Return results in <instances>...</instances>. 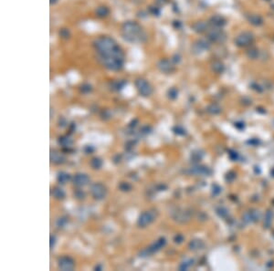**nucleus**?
Segmentation results:
<instances>
[{"instance_id": "obj_29", "label": "nucleus", "mask_w": 274, "mask_h": 271, "mask_svg": "<svg viewBox=\"0 0 274 271\" xmlns=\"http://www.w3.org/2000/svg\"><path fill=\"white\" fill-rule=\"evenodd\" d=\"M199 244H200V241H197V240H195V241H192L191 243H190V247H191V249H197V248H199Z\"/></svg>"}, {"instance_id": "obj_9", "label": "nucleus", "mask_w": 274, "mask_h": 271, "mask_svg": "<svg viewBox=\"0 0 274 271\" xmlns=\"http://www.w3.org/2000/svg\"><path fill=\"white\" fill-rule=\"evenodd\" d=\"M165 244V240L164 238L159 239L158 241H156V243L153 244V245H150L149 247H147L145 250L142 251L141 253H140V256H147L148 255H151V254L154 253V252L158 251L162 247H164Z\"/></svg>"}, {"instance_id": "obj_32", "label": "nucleus", "mask_w": 274, "mask_h": 271, "mask_svg": "<svg viewBox=\"0 0 274 271\" xmlns=\"http://www.w3.org/2000/svg\"><path fill=\"white\" fill-rule=\"evenodd\" d=\"M93 150H94V149H93V147L91 146V145H88V146H86V147L84 148V151H85L86 153H92Z\"/></svg>"}, {"instance_id": "obj_31", "label": "nucleus", "mask_w": 274, "mask_h": 271, "mask_svg": "<svg viewBox=\"0 0 274 271\" xmlns=\"http://www.w3.org/2000/svg\"><path fill=\"white\" fill-rule=\"evenodd\" d=\"M56 243V237L54 236H51V242H49V247H51V249H53L54 245Z\"/></svg>"}, {"instance_id": "obj_16", "label": "nucleus", "mask_w": 274, "mask_h": 271, "mask_svg": "<svg viewBox=\"0 0 274 271\" xmlns=\"http://www.w3.org/2000/svg\"><path fill=\"white\" fill-rule=\"evenodd\" d=\"M51 162L56 163V165H60V163L64 162V157L57 152H51Z\"/></svg>"}, {"instance_id": "obj_4", "label": "nucleus", "mask_w": 274, "mask_h": 271, "mask_svg": "<svg viewBox=\"0 0 274 271\" xmlns=\"http://www.w3.org/2000/svg\"><path fill=\"white\" fill-rule=\"evenodd\" d=\"M208 39L213 43L222 44L227 39V34L221 28H212L208 31Z\"/></svg>"}, {"instance_id": "obj_15", "label": "nucleus", "mask_w": 274, "mask_h": 271, "mask_svg": "<svg viewBox=\"0 0 274 271\" xmlns=\"http://www.w3.org/2000/svg\"><path fill=\"white\" fill-rule=\"evenodd\" d=\"M208 25L209 23H206L203 21H198L196 22L194 25L192 26L193 29H194L196 32L197 33H203L206 32V31H208Z\"/></svg>"}, {"instance_id": "obj_27", "label": "nucleus", "mask_w": 274, "mask_h": 271, "mask_svg": "<svg viewBox=\"0 0 274 271\" xmlns=\"http://www.w3.org/2000/svg\"><path fill=\"white\" fill-rule=\"evenodd\" d=\"M177 93L178 92L176 89H171V90H169V91H168V96H169L170 99L174 100L177 97Z\"/></svg>"}, {"instance_id": "obj_21", "label": "nucleus", "mask_w": 274, "mask_h": 271, "mask_svg": "<svg viewBox=\"0 0 274 271\" xmlns=\"http://www.w3.org/2000/svg\"><path fill=\"white\" fill-rule=\"evenodd\" d=\"M90 165H91V166L93 169H100L102 165V161L100 158H97V157H95V158H92L91 160Z\"/></svg>"}, {"instance_id": "obj_13", "label": "nucleus", "mask_w": 274, "mask_h": 271, "mask_svg": "<svg viewBox=\"0 0 274 271\" xmlns=\"http://www.w3.org/2000/svg\"><path fill=\"white\" fill-rule=\"evenodd\" d=\"M248 21L255 27H259L263 24V18L259 15L257 14H250L248 16Z\"/></svg>"}, {"instance_id": "obj_34", "label": "nucleus", "mask_w": 274, "mask_h": 271, "mask_svg": "<svg viewBox=\"0 0 274 271\" xmlns=\"http://www.w3.org/2000/svg\"><path fill=\"white\" fill-rule=\"evenodd\" d=\"M95 270H102V266H100V265L96 266V267H95Z\"/></svg>"}, {"instance_id": "obj_28", "label": "nucleus", "mask_w": 274, "mask_h": 271, "mask_svg": "<svg viewBox=\"0 0 274 271\" xmlns=\"http://www.w3.org/2000/svg\"><path fill=\"white\" fill-rule=\"evenodd\" d=\"M125 85V81H117V82H115L114 83V88L116 90H121V89H122V87Z\"/></svg>"}, {"instance_id": "obj_8", "label": "nucleus", "mask_w": 274, "mask_h": 271, "mask_svg": "<svg viewBox=\"0 0 274 271\" xmlns=\"http://www.w3.org/2000/svg\"><path fill=\"white\" fill-rule=\"evenodd\" d=\"M59 268L63 271H71L75 267L74 260L70 256H62L58 261Z\"/></svg>"}, {"instance_id": "obj_35", "label": "nucleus", "mask_w": 274, "mask_h": 271, "mask_svg": "<svg viewBox=\"0 0 274 271\" xmlns=\"http://www.w3.org/2000/svg\"><path fill=\"white\" fill-rule=\"evenodd\" d=\"M57 1H58V0H51V4L53 5V4H55V3H57Z\"/></svg>"}, {"instance_id": "obj_3", "label": "nucleus", "mask_w": 274, "mask_h": 271, "mask_svg": "<svg viewBox=\"0 0 274 271\" xmlns=\"http://www.w3.org/2000/svg\"><path fill=\"white\" fill-rule=\"evenodd\" d=\"M254 42V35L250 31H243L235 39V44L239 48L250 47Z\"/></svg>"}, {"instance_id": "obj_33", "label": "nucleus", "mask_w": 274, "mask_h": 271, "mask_svg": "<svg viewBox=\"0 0 274 271\" xmlns=\"http://www.w3.org/2000/svg\"><path fill=\"white\" fill-rule=\"evenodd\" d=\"M60 36H61L62 37H67L68 36V30H66V29H62V30L60 31Z\"/></svg>"}, {"instance_id": "obj_1", "label": "nucleus", "mask_w": 274, "mask_h": 271, "mask_svg": "<svg viewBox=\"0 0 274 271\" xmlns=\"http://www.w3.org/2000/svg\"><path fill=\"white\" fill-rule=\"evenodd\" d=\"M98 59L110 71H120L123 66L124 54L113 39L102 36L93 41Z\"/></svg>"}, {"instance_id": "obj_23", "label": "nucleus", "mask_w": 274, "mask_h": 271, "mask_svg": "<svg viewBox=\"0 0 274 271\" xmlns=\"http://www.w3.org/2000/svg\"><path fill=\"white\" fill-rule=\"evenodd\" d=\"M212 68H213V71L215 72L220 73L224 70V65H223V63L220 62V61H215V62H213V64H212Z\"/></svg>"}, {"instance_id": "obj_26", "label": "nucleus", "mask_w": 274, "mask_h": 271, "mask_svg": "<svg viewBox=\"0 0 274 271\" xmlns=\"http://www.w3.org/2000/svg\"><path fill=\"white\" fill-rule=\"evenodd\" d=\"M91 91V87L89 84H84L80 87V91L82 93H89Z\"/></svg>"}, {"instance_id": "obj_18", "label": "nucleus", "mask_w": 274, "mask_h": 271, "mask_svg": "<svg viewBox=\"0 0 274 271\" xmlns=\"http://www.w3.org/2000/svg\"><path fill=\"white\" fill-rule=\"evenodd\" d=\"M59 143L60 145H62L63 147H66V148H68L71 146L72 144V141L70 137L68 136H62V137H60L59 139Z\"/></svg>"}, {"instance_id": "obj_11", "label": "nucleus", "mask_w": 274, "mask_h": 271, "mask_svg": "<svg viewBox=\"0 0 274 271\" xmlns=\"http://www.w3.org/2000/svg\"><path fill=\"white\" fill-rule=\"evenodd\" d=\"M209 25H211L213 28H222L224 26L226 25L227 21L225 19V17L220 16V15H214L210 17L209 19Z\"/></svg>"}, {"instance_id": "obj_22", "label": "nucleus", "mask_w": 274, "mask_h": 271, "mask_svg": "<svg viewBox=\"0 0 274 271\" xmlns=\"http://www.w3.org/2000/svg\"><path fill=\"white\" fill-rule=\"evenodd\" d=\"M247 55L250 59H255L259 57V50L256 48H250L247 51Z\"/></svg>"}, {"instance_id": "obj_20", "label": "nucleus", "mask_w": 274, "mask_h": 271, "mask_svg": "<svg viewBox=\"0 0 274 271\" xmlns=\"http://www.w3.org/2000/svg\"><path fill=\"white\" fill-rule=\"evenodd\" d=\"M109 14V9L107 7H99L97 9H96V15L100 17H106L107 15Z\"/></svg>"}, {"instance_id": "obj_25", "label": "nucleus", "mask_w": 274, "mask_h": 271, "mask_svg": "<svg viewBox=\"0 0 274 271\" xmlns=\"http://www.w3.org/2000/svg\"><path fill=\"white\" fill-rule=\"evenodd\" d=\"M67 222H68V220L66 217H61V218L58 219L57 225L59 226V227H63V226H65V225L67 224Z\"/></svg>"}, {"instance_id": "obj_5", "label": "nucleus", "mask_w": 274, "mask_h": 271, "mask_svg": "<svg viewBox=\"0 0 274 271\" xmlns=\"http://www.w3.org/2000/svg\"><path fill=\"white\" fill-rule=\"evenodd\" d=\"M91 193L93 198L96 200H102L106 196V187H105L101 183H95L91 187Z\"/></svg>"}, {"instance_id": "obj_14", "label": "nucleus", "mask_w": 274, "mask_h": 271, "mask_svg": "<svg viewBox=\"0 0 274 271\" xmlns=\"http://www.w3.org/2000/svg\"><path fill=\"white\" fill-rule=\"evenodd\" d=\"M210 45L209 43L204 40H199L197 43H195V45L193 46V50L194 51H197V53H200L204 50H208L209 48Z\"/></svg>"}, {"instance_id": "obj_2", "label": "nucleus", "mask_w": 274, "mask_h": 271, "mask_svg": "<svg viewBox=\"0 0 274 271\" xmlns=\"http://www.w3.org/2000/svg\"><path fill=\"white\" fill-rule=\"evenodd\" d=\"M123 39L131 43H144L147 39V35L143 28L135 21H127L122 27Z\"/></svg>"}, {"instance_id": "obj_10", "label": "nucleus", "mask_w": 274, "mask_h": 271, "mask_svg": "<svg viewBox=\"0 0 274 271\" xmlns=\"http://www.w3.org/2000/svg\"><path fill=\"white\" fill-rule=\"evenodd\" d=\"M157 67H158L159 70L164 73H171L175 71V66H174L172 64V62L168 59H161L158 62Z\"/></svg>"}, {"instance_id": "obj_17", "label": "nucleus", "mask_w": 274, "mask_h": 271, "mask_svg": "<svg viewBox=\"0 0 274 271\" xmlns=\"http://www.w3.org/2000/svg\"><path fill=\"white\" fill-rule=\"evenodd\" d=\"M51 194L52 196L56 199H63L65 197V193L64 191L62 190L61 188H59V187H55L53 188L51 192Z\"/></svg>"}, {"instance_id": "obj_19", "label": "nucleus", "mask_w": 274, "mask_h": 271, "mask_svg": "<svg viewBox=\"0 0 274 271\" xmlns=\"http://www.w3.org/2000/svg\"><path fill=\"white\" fill-rule=\"evenodd\" d=\"M71 179V175L65 173V172H60L58 174V177H57V180L60 184H66V183Z\"/></svg>"}, {"instance_id": "obj_24", "label": "nucleus", "mask_w": 274, "mask_h": 271, "mask_svg": "<svg viewBox=\"0 0 274 271\" xmlns=\"http://www.w3.org/2000/svg\"><path fill=\"white\" fill-rule=\"evenodd\" d=\"M119 189L122 192H129L131 189H132V185H131L129 183L126 182H122L119 185Z\"/></svg>"}, {"instance_id": "obj_12", "label": "nucleus", "mask_w": 274, "mask_h": 271, "mask_svg": "<svg viewBox=\"0 0 274 271\" xmlns=\"http://www.w3.org/2000/svg\"><path fill=\"white\" fill-rule=\"evenodd\" d=\"M90 182V178L87 174H77L73 178V184L77 186H84L87 185Z\"/></svg>"}, {"instance_id": "obj_6", "label": "nucleus", "mask_w": 274, "mask_h": 271, "mask_svg": "<svg viewBox=\"0 0 274 271\" xmlns=\"http://www.w3.org/2000/svg\"><path fill=\"white\" fill-rule=\"evenodd\" d=\"M135 86L137 91H139V93L142 96L144 97H147L149 95H151L153 92V89L150 86L147 81L144 79H138L135 81Z\"/></svg>"}, {"instance_id": "obj_30", "label": "nucleus", "mask_w": 274, "mask_h": 271, "mask_svg": "<svg viewBox=\"0 0 274 271\" xmlns=\"http://www.w3.org/2000/svg\"><path fill=\"white\" fill-rule=\"evenodd\" d=\"M74 195H75V196H76L77 198H79V199L84 198V193H83L82 191H80V190L76 191L75 194H74Z\"/></svg>"}, {"instance_id": "obj_7", "label": "nucleus", "mask_w": 274, "mask_h": 271, "mask_svg": "<svg viewBox=\"0 0 274 271\" xmlns=\"http://www.w3.org/2000/svg\"><path fill=\"white\" fill-rule=\"evenodd\" d=\"M154 217H155V215L154 212H151V211L145 212L139 216L138 220H137V224H138L140 227H145L146 225L151 224L154 221Z\"/></svg>"}]
</instances>
